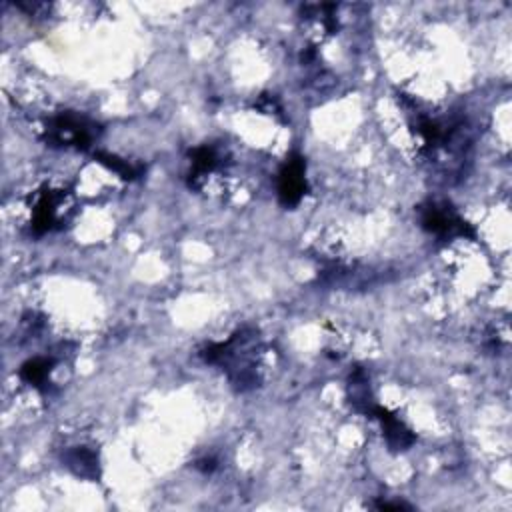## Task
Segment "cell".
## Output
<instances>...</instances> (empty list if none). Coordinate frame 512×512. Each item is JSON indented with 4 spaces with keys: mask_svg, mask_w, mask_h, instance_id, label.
<instances>
[{
    "mask_svg": "<svg viewBox=\"0 0 512 512\" xmlns=\"http://www.w3.org/2000/svg\"><path fill=\"white\" fill-rule=\"evenodd\" d=\"M200 354L208 364L222 366L230 382L238 390H248L258 386L260 382V374L256 368L258 338L252 328L238 330L226 342L208 344Z\"/></svg>",
    "mask_w": 512,
    "mask_h": 512,
    "instance_id": "obj_1",
    "label": "cell"
},
{
    "mask_svg": "<svg viewBox=\"0 0 512 512\" xmlns=\"http://www.w3.org/2000/svg\"><path fill=\"white\" fill-rule=\"evenodd\" d=\"M96 134V124L74 112H60L52 116L44 128L46 142L62 148L86 150L88 146H92Z\"/></svg>",
    "mask_w": 512,
    "mask_h": 512,
    "instance_id": "obj_2",
    "label": "cell"
},
{
    "mask_svg": "<svg viewBox=\"0 0 512 512\" xmlns=\"http://www.w3.org/2000/svg\"><path fill=\"white\" fill-rule=\"evenodd\" d=\"M68 196L58 188H44L36 194L32 204L30 228L36 234H46L62 226L68 212Z\"/></svg>",
    "mask_w": 512,
    "mask_h": 512,
    "instance_id": "obj_3",
    "label": "cell"
},
{
    "mask_svg": "<svg viewBox=\"0 0 512 512\" xmlns=\"http://www.w3.org/2000/svg\"><path fill=\"white\" fill-rule=\"evenodd\" d=\"M420 224L430 234H436L440 238L474 236L468 224L450 206L440 202H428L420 208Z\"/></svg>",
    "mask_w": 512,
    "mask_h": 512,
    "instance_id": "obj_4",
    "label": "cell"
},
{
    "mask_svg": "<svg viewBox=\"0 0 512 512\" xmlns=\"http://www.w3.org/2000/svg\"><path fill=\"white\" fill-rule=\"evenodd\" d=\"M308 182H306V162L300 154H290L282 168L278 170L276 190L280 202L288 206H296L304 194H306Z\"/></svg>",
    "mask_w": 512,
    "mask_h": 512,
    "instance_id": "obj_5",
    "label": "cell"
},
{
    "mask_svg": "<svg viewBox=\"0 0 512 512\" xmlns=\"http://www.w3.org/2000/svg\"><path fill=\"white\" fill-rule=\"evenodd\" d=\"M370 416L380 422L384 438H386V444L392 450H404V448L412 446V442H414L412 430L400 418H396L392 412H388L386 408L374 404L372 410H370Z\"/></svg>",
    "mask_w": 512,
    "mask_h": 512,
    "instance_id": "obj_6",
    "label": "cell"
},
{
    "mask_svg": "<svg viewBox=\"0 0 512 512\" xmlns=\"http://www.w3.org/2000/svg\"><path fill=\"white\" fill-rule=\"evenodd\" d=\"M56 366V360L52 356H36V358H30L28 362L22 364L20 368V378L34 386L36 390L40 392H48L50 388V374Z\"/></svg>",
    "mask_w": 512,
    "mask_h": 512,
    "instance_id": "obj_7",
    "label": "cell"
},
{
    "mask_svg": "<svg viewBox=\"0 0 512 512\" xmlns=\"http://www.w3.org/2000/svg\"><path fill=\"white\" fill-rule=\"evenodd\" d=\"M64 464L82 478H98V458L88 446H74L64 454Z\"/></svg>",
    "mask_w": 512,
    "mask_h": 512,
    "instance_id": "obj_8",
    "label": "cell"
},
{
    "mask_svg": "<svg viewBox=\"0 0 512 512\" xmlns=\"http://www.w3.org/2000/svg\"><path fill=\"white\" fill-rule=\"evenodd\" d=\"M94 156H96V160H98V162H102L104 166H108L110 170H114V172H116V174H120L122 178L132 180V178H138V176L142 174V166L132 164V162H128V160H124V158H118L116 154L96 152Z\"/></svg>",
    "mask_w": 512,
    "mask_h": 512,
    "instance_id": "obj_9",
    "label": "cell"
}]
</instances>
